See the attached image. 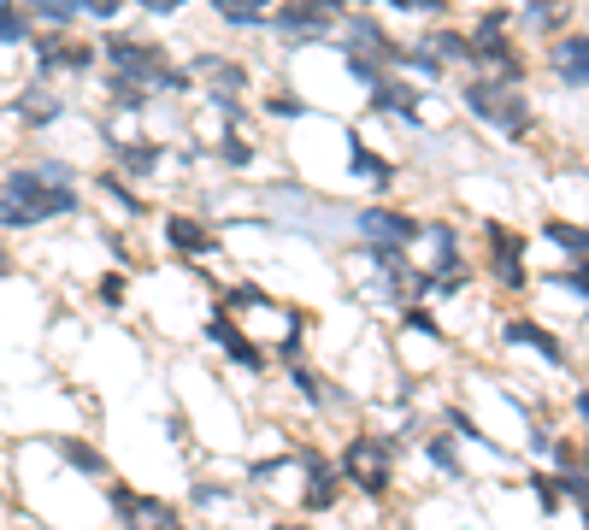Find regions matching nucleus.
Instances as JSON below:
<instances>
[{"label":"nucleus","instance_id":"obj_14","mask_svg":"<svg viewBox=\"0 0 589 530\" xmlns=\"http://www.w3.org/2000/svg\"><path fill=\"white\" fill-rule=\"evenodd\" d=\"M342 54H360V60H377L384 72H401V54H407V42H395L389 30H384V19H372V12H349L342 19Z\"/></svg>","mask_w":589,"mask_h":530},{"label":"nucleus","instance_id":"obj_44","mask_svg":"<svg viewBox=\"0 0 589 530\" xmlns=\"http://www.w3.org/2000/svg\"><path fill=\"white\" fill-rule=\"evenodd\" d=\"M7 271H12V253H7V248H0V278H7Z\"/></svg>","mask_w":589,"mask_h":530},{"label":"nucleus","instance_id":"obj_43","mask_svg":"<svg viewBox=\"0 0 589 530\" xmlns=\"http://www.w3.org/2000/svg\"><path fill=\"white\" fill-rule=\"evenodd\" d=\"M313 7H331V12H342V19H349V12H354V0H313Z\"/></svg>","mask_w":589,"mask_h":530},{"label":"nucleus","instance_id":"obj_37","mask_svg":"<svg viewBox=\"0 0 589 530\" xmlns=\"http://www.w3.org/2000/svg\"><path fill=\"white\" fill-rule=\"evenodd\" d=\"M360 12L366 7H395V12H419V19H442L448 12V0H354Z\"/></svg>","mask_w":589,"mask_h":530},{"label":"nucleus","instance_id":"obj_18","mask_svg":"<svg viewBox=\"0 0 589 530\" xmlns=\"http://www.w3.org/2000/svg\"><path fill=\"white\" fill-rule=\"evenodd\" d=\"M113 171L130 183H153L165 171V142L160 136H118L113 142Z\"/></svg>","mask_w":589,"mask_h":530},{"label":"nucleus","instance_id":"obj_45","mask_svg":"<svg viewBox=\"0 0 589 530\" xmlns=\"http://www.w3.org/2000/svg\"><path fill=\"white\" fill-rule=\"evenodd\" d=\"M583 95H589V89H583Z\"/></svg>","mask_w":589,"mask_h":530},{"label":"nucleus","instance_id":"obj_24","mask_svg":"<svg viewBox=\"0 0 589 530\" xmlns=\"http://www.w3.org/2000/svg\"><path fill=\"white\" fill-rule=\"evenodd\" d=\"M60 112H65V100H60L54 89H47V77H36V83H30V89L19 95V118H24V130H47Z\"/></svg>","mask_w":589,"mask_h":530},{"label":"nucleus","instance_id":"obj_2","mask_svg":"<svg viewBox=\"0 0 589 530\" xmlns=\"http://www.w3.org/2000/svg\"><path fill=\"white\" fill-rule=\"evenodd\" d=\"M336 472L342 484L366 501H389L395 484H401V442H395L384 424H354L349 442L336 448Z\"/></svg>","mask_w":589,"mask_h":530},{"label":"nucleus","instance_id":"obj_23","mask_svg":"<svg viewBox=\"0 0 589 530\" xmlns=\"http://www.w3.org/2000/svg\"><path fill=\"white\" fill-rule=\"evenodd\" d=\"M54 448H60V459L72 472H83V477H95L100 489L113 484V466H107V454L95 448V442H83V436H54Z\"/></svg>","mask_w":589,"mask_h":530},{"label":"nucleus","instance_id":"obj_5","mask_svg":"<svg viewBox=\"0 0 589 530\" xmlns=\"http://www.w3.org/2000/svg\"><path fill=\"white\" fill-rule=\"evenodd\" d=\"M349 236L372 248H419L425 242V218L401 207V201H366V207H349Z\"/></svg>","mask_w":589,"mask_h":530},{"label":"nucleus","instance_id":"obj_42","mask_svg":"<svg viewBox=\"0 0 589 530\" xmlns=\"http://www.w3.org/2000/svg\"><path fill=\"white\" fill-rule=\"evenodd\" d=\"M266 530H313V519H271Z\"/></svg>","mask_w":589,"mask_h":530},{"label":"nucleus","instance_id":"obj_3","mask_svg":"<svg viewBox=\"0 0 589 530\" xmlns=\"http://www.w3.org/2000/svg\"><path fill=\"white\" fill-rule=\"evenodd\" d=\"M478 278L490 283L501 301L531 295V289H536L531 230H518L513 218H483V225H478Z\"/></svg>","mask_w":589,"mask_h":530},{"label":"nucleus","instance_id":"obj_35","mask_svg":"<svg viewBox=\"0 0 589 530\" xmlns=\"http://www.w3.org/2000/svg\"><path fill=\"white\" fill-rule=\"evenodd\" d=\"M259 118H313V107H307V95H283V89H266L254 100Z\"/></svg>","mask_w":589,"mask_h":530},{"label":"nucleus","instance_id":"obj_1","mask_svg":"<svg viewBox=\"0 0 589 530\" xmlns=\"http://www.w3.org/2000/svg\"><path fill=\"white\" fill-rule=\"evenodd\" d=\"M83 207L77 183L42 177V165H7L0 171V230H42L54 218H72Z\"/></svg>","mask_w":589,"mask_h":530},{"label":"nucleus","instance_id":"obj_27","mask_svg":"<svg viewBox=\"0 0 589 530\" xmlns=\"http://www.w3.org/2000/svg\"><path fill=\"white\" fill-rule=\"evenodd\" d=\"M566 19H571L566 0H525V7H518V24H525L531 36H554V30H566Z\"/></svg>","mask_w":589,"mask_h":530},{"label":"nucleus","instance_id":"obj_26","mask_svg":"<svg viewBox=\"0 0 589 530\" xmlns=\"http://www.w3.org/2000/svg\"><path fill=\"white\" fill-rule=\"evenodd\" d=\"M206 7H213L231 30H259V24H271L277 0H206Z\"/></svg>","mask_w":589,"mask_h":530},{"label":"nucleus","instance_id":"obj_41","mask_svg":"<svg viewBox=\"0 0 589 530\" xmlns=\"http://www.w3.org/2000/svg\"><path fill=\"white\" fill-rule=\"evenodd\" d=\"M142 12H153V19H178V12L189 7V0H136Z\"/></svg>","mask_w":589,"mask_h":530},{"label":"nucleus","instance_id":"obj_7","mask_svg":"<svg viewBox=\"0 0 589 530\" xmlns=\"http://www.w3.org/2000/svg\"><path fill=\"white\" fill-rule=\"evenodd\" d=\"M294 472H301V507L307 519H324V512H336L342 501H349V484H342L336 472V454H324L319 442H301L294 448Z\"/></svg>","mask_w":589,"mask_h":530},{"label":"nucleus","instance_id":"obj_30","mask_svg":"<svg viewBox=\"0 0 589 530\" xmlns=\"http://www.w3.org/2000/svg\"><path fill=\"white\" fill-rule=\"evenodd\" d=\"M24 7V19L30 24H47V30H72L83 12H77V0H19Z\"/></svg>","mask_w":589,"mask_h":530},{"label":"nucleus","instance_id":"obj_40","mask_svg":"<svg viewBox=\"0 0 589 530\" xmlns=\"http://www.w3.org/2000/svg\"><path fill=\"white\" fill-rule=\"evenodd\" d=\"M125 7H130V0H77V12H83V19H100V24H113Z\"/></svg>","mask_w":589,"mask_h":530},{"label":"nucleus","instance_id":"obj_22","mask_svg":"<svg viewBox=\"0 0 589 530\" xmlns=\"http://www.w3.org/2000/svg\"><path fill=\"white\" fill-rule=\"evenodd\" d=\"M543 242H554L566 253V260H589V225L583 218H571V213H543Z\"/></svg>","mask_w":589,"mask_h":530},{"label":"nucleus","instance_id":"obj_20","mask_svg":"<svg viewBox=\"0 0 589 530\" xmlns=\"http://www.w3.org/2000/svg\"><path fill=\"white\" fill-rule=\"evenodd\" d=\"M548 72L566 89H589V30H566V36L548 42Z\"/></svg>","mask_w":589,"mask_h":530},{"label":"nucleus","instance_id":"obj_39","mask_svg":"<svg viewBox=\"0 0 589 530\" xmlns=\"http://www.w3.org/2000/svg\"><path fill=\"white\" fill-rule=\"evenodd\" d=\"M571 431L583 436V448H589V383L571 389Z\"/></svg>","mask_w":589,"mask_h":530},{"label":"nucleus","instance_id":"obj_15","mask_svg":"<svg viewBox=\"0 0 589 530\" xmlns=\"http://www.w3.org/2000/svg\"><path fill=\"white\" fill-rule=\"evenodd\" d=\"M30 54H36L42 77H60V72L83 77V72H95V65H100V42H77V36H65V30H36Z\"/></svg>","mask_w":589,"mask_h":530},{"label":"nucleus","instance_id":"obj_28","mask_svg":"<svg viewBox=\"0 0 589 530\" xmlns=\"http://www.w3.org/2000/svg\"><path fill=\"white\" fill-rule=\"evenodd\" d=\"M95 195L107 201V207H118L125 218H142V213H148V201L136 195V190H130V177H118V171H100V177H95Z\"/></svg>","mask_w":589,"mask_h":530},{"label":"nucleus","instance_id":"obj_21","mask_svg":"<svg viewBox=\"0 0 589 530\" xmlns=\"http://www.w3.org/2000/svg\"><path fill=\"white\" fill-rule=\"evenodd\" d=\"M395 336H401V342H430L437 354L454 348V331L437 318V306H430V301H407L401 313H395Z\"/></svg>","mask_w":589,"mask_h":530},{"label":"nucleus","instance_id":"obj_32","mask_svg":"<svg viewBox=\"0 0 589 530\" xmlns=\"http://www.w3.org/2000/svg\"><path fill=\"white\" fill-rule=\"evenodd\" d=\"M525 489H531V501H536L543 519H560L566 512V495H560V484H554V472H525Z\"/></svg>","mask_w":589,"mask_h":530},{"label":"nucleus","instance_id":"obj_12","mask_svg":"<svg viewBox=\"0 0 589 530\" xmlns=\"http://www.w3.org/2000/svg\"><path fill=\"white\" fill-rule=\"evenodd\" d=\"M266 30L283 47H301V42H324L331 30H342V12L313 7V0H277V12H271Z\"/></svg>","mask_w":589,"mask_h":530},{"label":"nucleus","instance_id":"obj_25","mask_svg":"<svg viewBox=\"0 0 589 530\" xmlns=\"http://www.w3.org/2000/svg\"><path fill=\"white\" fill-rule=\"evenodd\" d=\"M213 165H224V171H254V165H259V142L224 125V130L213 136Z\"/></svg>","mask_w":589,"mask_h":530},{"label":"nucleus","instance_id":"obj_11","mask_svg":"<svg viewBox=\"0 0 589 530\" xmlns=\"http://www.w3.org/2000/svg\"><path fill=\"white\" fill-rule=\"evenodd\" d=\"M283 383L294 389V401H307V413H313V419L354 413V396L331 378V371H319L313 360H283Z\"/></svg>","mask_w":589,"mask_h":530},{"label":"nucleus","instance_id":"obj_36","mask_svg":"<svg viewBox=\"0 0 589 530\" xmlns=\"http://www.w3.org/2000/svg\"><path fill=\"white\" fill-rule=\"evenodd\" d=\"M236 501V489L231 484H218V477H195V489H189V507H231Z\"/></svg>","mask_w":589,"mask_h":530},{"label":"nucleus","instance_id":"obj_13","mask_svg":"<svg viewBox=\"0 0 589 530\" xmlns=\"http://www.w3.org/2000/svg\"><path fill=\"white\" fill-rule=\"evenodd\" d=\"M160 242L178 253V260H213V253L224 248V236H218L213 218L183 213V207H165V213H160Z\"/></svg>","mask_w":589,"mask_h":530},{"label":"nucleus","instance_id":"obj_8","mask_svg":"<svg viewBox=\"0 0 589 530\" xmlns=\"http://www.w3.org/2000/svg\"><path fill=\"white\" fill-rule=\"evenodd\" d=\"M201 336L213 342V348H218L236 371H248V378H266V371H271V348H266L259 336H248V324H242L236 313H224V306H213V313L201 318Z\"/></svg>","mask_w":589,"mask_h":530},{"label":"nucleus","instance_id":"obj_6","mask_svg":"<svg viewBox=\"0 0 589 530\" xmlns=\"http://www.w3.org/2000/svg\"><path fill=\"white\" fill-rule=\"evenodd\" d=\"M507 19L513 12H483V19L465 30L472 36V65L483 77H501V83H525L531 72V60H525V47H518V36H507Z\"/></svg>","mask_w":589,"mask_h":530},{"label":"nucleus","instance_id":"obj_4","mask_svg":"<svg viewBox=\"0 0 589 530\" xmlns=\"http://www.w3.org/2000/svg\"><path fill=\"white\" fill-rule=\"evenodd\" d=\"M460 107L478 118L483 130H495V136H507V142L518 148H531L536 142V100L525 95V83H501V77H465L460 83Z\"/></svg>","mask_w":589,"mask_h":530},{"label":"nucleus","instance_id":"obj_17","mask_svg":"<svg viewBox=\"0 0 589 530\" xmlns=\"http://www.w3.org/2000/svg\"><path fill=\"white\" fill-rule=\"evenodd\" d=\"M349 177H354V183H366L377 201H389V195H395V183H401V160L377 153L360 130H349Z\"/></svg>","mask_w":589,"mask_h":530},{"label":"nucleus","instance_id":"obj_38","mask_svg":"<svg viewBox=\"0 0 589 530\" xmlns=\"http://www.w3.org/2000/svg\"><path fill=\"white\" fill-rule=\"evenodd\" d=\"M100 301H107V306H125V301H130V271H100Z\"/></svg>","mask_w":589,"mask_h":530},{"label":"nucleus","instance_id":"obj_10","mask_svg":"<svg viewBox=\"0 0 589 530\" xmlns=\"http://www.w3.org/2000/svg\"><path fill=\"white\" fill-rule=\"evenodd\" d=\"M107 501L118 512V530H189L183 507H171L165 495H142L130 484H107Z\"/></svg>","mask_w":589,"mask_h":530},{"label":"nucleus","instance_id":"obj_31","mask_svg":"<svg viewBox=\"0 0 589 530\" xmlns=\"http://www.w3.org/2000/svg\"><path fill=\"white\" fill-rule=\"evenodd\" d=\"M419 42L442 65H472V36H465V30H430V36H419Z\"/></svg>","mask_w":589,"mask_h":530},{"label":"nucleus","instance_id":"obj_9","mask_svg":"<svg viewBox=\"0 0 589 530\" xmlns=\"http://www.w3.org/2000/svg\"><path fill=\"white\" fill-rule=\"evenodd\" d=\"M501 324V348H513V354H536L548 371H566L571 366V348L560 342V331H554L548 318H536V313H507V318H495Z\"/></svg>","mask_w":589,"mask_h":530},{"label":"nucleus","instance_id":"obj_34","mask_svg":"<svg viewBox=\"0 0 589 530\" xmlns=\"http://www.w3.org/2000/svg\"><path fill=\"white\" fill-rule=\"evenodd\" d=\"M36 42V24L24 19V7L12 0V7H0V47H30Z\"/></svg>","mask_w":589,"mask_h":530},{"label":"nucleus","instance_id":"obj_19","mask_svg":"<svg viewBox=\"0 0 589 530\" xmlns=\"http://www.w3.org/2000/svg\"><path fill=\"white\" fill-rule=\"evenodd\" d=\"M419 454H425V466H430V477H437V484H465V448H460L454 431L430 424V431L419 436Z\"/></svg>","mask_w":589,"mask_h":530},{"label":"nucleus","instance_id":"obj_16","mask_svg":"<svg viewBox=\"0 0 589 530\" xmlns=\"http://www.w3.org/2000/svg\"><path fill=\"white\" fill-rule=\"evenodd\" d=\"M425 83H413V77H401V72H389L377 89H366V100H372V112H384V118H401L407 130H425Z\"/></svg>","mask_w":589,"mask_h":530},{"label":"nucleus","instance_id":"obj_33","mask_svg":"<svg viewBox=\"0 0 589 530\" xmlns=\"http://www.w3.org/2000/svg\"><path fill=\"white\" fill-rule=\"evenodd\" d=\"M401 77H425V83H442L448 77V65L430 54L425 42H407V54H401Z\"/></svg>","mask_w":589,"mask_h":530},{"label":"nucleus","instance_id":"obj_29","mask_svg":"<svg viewBox=\"0 0 589 530\" xmlns=\"http://www.w3.org/2000/svg\"><path fill=\"white\" fill-rule=\"evenodd\" d=\"M543 289H560V295H571L578 306H589V260H566V266H554L536 278Z\"/></svg>","mask_w":589,"mask_h":530}]
</instances>
